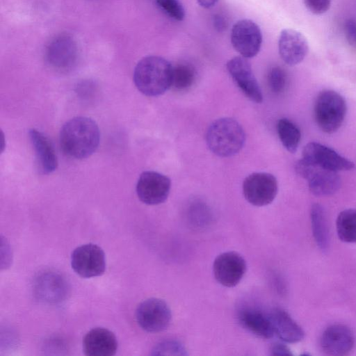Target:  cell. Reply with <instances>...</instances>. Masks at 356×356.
<instances>
[{
  "label": "cell",
  "instance_id": "1",
  "mask_svg": "<svg viewBox=\"0 0 356 356\" xmlns=\"http://www.w3.org/2000/svg\"><path fill=\"white\" fill-rule=\"evenodd\" d=\"M97 124L90 118L75 117L66 122L60 132V147L67 156L83 159L91 156L99 144Z\"/></svg>",
  "mask_w": 356,
  "mask_h": 356
},
{
  "label": "cell",
  "instance_id": "2",
  "mask_svg": "<svg viewBox=\"0 0 356 356\" xmlns=\"http://www.w3.org/2000/svg\"><path fill=\"white\" fill-rule=\"evenodd\" d=\"M172 65L164 58L148 56L136 65L134 82L143 95L156 97L165 93L172 86Z\"/></svg>",
  "mask_w": 356,
  "mask_h": 356
},
{
  "label": "cell",
  "instance_id": "3",
  "mask_svg": "<svg viewBox=\"0 0 356 356\" xmlns=\"http://www.w3.org/2000/svg\"><path fill=\"white\" fill-rule=\"evenodd\" d=\"M245 139L243 127L230 118L213 121L206 133L209 149L220 157H229L238 153L243 147Z\"/></svg>",
  "mask_w": 356,
  "mask_h": 356
},
{
  "label": "cell",
  "instance_id": "4",
  "mask_svg": "<svg viewBox=\"0 0 356 356\" xmlns=\"http://www.w3.org/2000/svg\"><path fill=\"white\" fill-rule=\"evenodd\" d=\"M347 111L343 97L332 90L321 91L314 106V118L318 127L326 134L336 132L342 125Z\"/></svg>",
  "mask_w": 356,
  "mask_h": 356
},
{
  "label": "cell",
  "instance_id": "5",
  "mask_svg": "<svg viewBox=\"0 0 356 356\" xmlns=\"http://www.w3.org/2000/svg\"><path fill=\"white\" fill-rule=\"evenodd\" d=\"M295 170L307 180L310 192L316 196L331 195L341 186L338 172L323 168L304 158L296 163Z\"/></svg>",
  "mask_w": 356,
  "mask_h": 356
},
{
  "label": "cell",
  "instance_id": "6",
  "mask_svg": "<svg viewBox=\"0 0 356 356\" xmlns=\"http://www.w3.org/2000/svg\"><path fill=\"white\" fill-rule=\"evenodd\" d=\"M278 191L276 177L268 172H254L243 181V193L245 200L256 207L270 204Z\"/></svg>",
  "mask_w": 356,
  "mask_h": 356
},
{
  "label": "cell",
  "instance_id": "7",
  "mask_svg": "<svg viewBox=\"0 0 356 356\" xmlns=\"http://www.w3.org/2000/svg\"><path fill=\"white\" fill-rule=\"evenodd\" d=\"M171 311L163 300L152 298L143 301L136 310V318L139 326L148 332H159L170 325Z\"/></svg>",
  "mask_w": 356,
  "mask_h": 356
},
{
  "label": "cell",
  "instance_id": "8",
  "mask_svg": "<svg viewBox=\"0 0 356 356\" xmlns=\"http://www.w3.org/2000/svg\"><path fill=\"white\" fill-rule=\"evenodd\" d=\"M230 40L233 48L240 56L250 58L259 52L263 38L259 26L254 22L243 19L233 25Z\"/></svg>",
  "mask_w": 356,
  "mask_h": 356
},
{
  "label": "cell",
  "instance_id": "9",
  "mask_svg": "<svg viewBox=\"0 0 356 356\" xmlns=\"http://www.w3.org/2000/svg\"><path fill=\"white\" fill-rule=\"evenodd\" d=\"M71 266L84 278L102 275L106 269L105 254L97 245L88 243L77 247L72 253Z\"/></svg>",
  "mask_w": 356,
  "mask_h": 356
},
{
  "label": "cell",
  "instance_id": "10",
  "mask_svg": "<svg viewBox=\"0 0 356 356\" xmlns=\"http://www.w3.org/2000/svg\"><path fill=\"white\" fill-rule=\"evenodd\" d=\"M170 187L171 181L167 176L155 171H145L138 178L136 189L142 202L156 205L167 200Z\"/></svg>",
  "mask_w": 356,
  "mask_h": 356
},
{
  "label": "cell",
  "instance_id": "11",
  "mask_svg": "<svg viewBox=\"0 0 356 356\" xmlns=\"http://www.w3.org/2000/svg\"><path fill=\"white\" fill-rule=\"evenodd\" d=\"M227 70L236 85L252 102L261 103L263 95L248 58L241 56L229 60Z\"/></svg>",
  "mask_w": 356,
  "mask_h": 356
},
{
  "label": "cell",
  "instance_id": "12",
  "mask_svg": "<svg viewBox=\"0 0 356 356\" xmlns=\"http://www.w3.org/2000/svg\"><path fill=\"white\" fill-rule=\"evenodd\" d=\"M246 262L236 252H226L219 254L214 260L213 272L218 283L226 287L238 284L246 271Z\"/></svg>",
  "mask_w": 356,
  "mask_h": 356
},
{
  "label": "cell",
  "instance_id": "13",
  "mask_svg": "<svg viewBox=\"0 0 356 356\" xmlns=\"http://www.w3.org/2000/svg\"><path fill=\"white\" fill-rule=\"evenodd\" d=\"M302 158L327 170L339 172L350 170L355 164L332 148L316 142L307 144L302 150Z\"/></svg>",
  "mask_w": 356,
  "mask_h": 356
},
{
  "label": "cell",
  "instance_id": "14",
  "mask_svg": "<svg viewBox=\"0 0 356 356\" xmlns=\"http://www.w3.org/2000/svg\"><path fill=\"white\" fill-rule=\"evenodd\" d=\"M355 337L353 330L343 324H333L327 327L320 339V346L329 355H346L354 348Z\"/></svg>",
  "mask_w": 356,
  "mask_h": 356
},
{
  "label": "cell",
  "instance_id": "15",
  "mask_svg": "<svg viewBox=\"0 0 356 356\" xmlns=\"http://www.w3.org/2000/svg\"><path fill=\"white\" fill-rule=\"evenodd\" d=\"M278 51L282 60L288 65L300 63L307 55L309 44L307 38L292 29H283L278 39Z\"/></svg>",
  "mask_w": 356,
  "mask_h": 356
},
{
  "label": "cell",
  "instance_id": "16",
  "mask_svg": "<svg viewBox=\"0 0 356 356\" xmlns=\"http://www.w3.org/2000/svg\"><path fill=\"white\" fill-rule=\"evenodd\" d=\"M83 349L88 356H112L118 350V341L115 334L104 327H95L85 335Z\"/></svg>",
  "mask_w": 356,
  "mask_h": 356
},
{
  "label": "cell",
  "instance_id": "17",
  "mask_svg": "<svg viewBox=\"0 0 356 356\" xmlns=\"http://www.w3.org/2000/svg\"><path fill=\"white\" fill-rule=\"evenodd\" d=\"M29 136L41 173L47 175L55 171L58 166V160L49 139L43 133L35 129L29 130Z\"/></svg>",
  "mask_w": 356,
  "mask_h": 356
},
{
  "label": "cell",
  "instance_id": "18",
  "mask_svg": "<svg viewBox=\"0 0 356 356\" xmlns=\"http://www.w3.org/2000/svg\"><path fill=\"white\" fill-rule=\"evenodd\" d=\"M275 334L286 343H297L302 340L305 332L302 327L284 310L273 309L269 314Z\"/></svg>",
  "mask_w": 356,
  "mask_h": 356
},
{
  "label": "cell",
  "instance_id": "19",
  "mask_svg": "<svg viewBox=\"0 0 356 356\" xmlns=\"http://www.w3.org/2000/svg\"><path fill=\"white\" fill-rule=\"evenodd\" d=\"M47 60L54 67L66 70L71 68L76 58V49L69 38L60 37L54 40L47 49Z\"/></svg>",
  "mask_w": 356,
  "mask_h": 356
},
{
  "label": "cell",
  "instance_id": "20",
  "mask_svg": "<svg viewBox=\"0 0 356 356\" xmlns=\"http://www.w3.org/2000/svg\"><path fill=\"white\" fill-rule=\"evenodd\" d=\"M238 321L245 330L258 337L270 339L275 334L270 315L259 310L243 309L238 314Z\"/></svg>",
  "mask_w": 356,
  "mask_h": 356
},
{
  "label": "cell",
  "instance_id": "21",
  "mask_svg": "<svg viewBox=\"0 0 356 356\" xmlns=\"http://www.w3.org/2000/svg\"><path fill=\"white\" fill-rule=\"evenodd\" d=\"M35 284L38 296L48 302L60 301L66 293L64 280L55 273L42 275Z\"/></svg>",
  "mask_w": 356,
  "mask_h": 356
},
{
  "label": "cell",
  "instance_id": "22",
  "mask_svg": "<svg viewBox=\"0 0 356 356\" xmlns=\"http://www.w3.org/2000/svg\"><path fill=\"white\" fill-rule=\"evenodd\" d=\"M311 224L315 241L321 250L325 251L329 245V233L323 208L314 204L310 211Z\"/></svg>",
  "mask_w": 356,
  "mask_h": 356
},
{
  "label": "cell",
  "instance_id": "23",
  "mask_svg": "<svg viewBox=\"0 0 356 356\" xmlns=\"http://www.w3.org/2000/svg\"><path fill=\"white\" fill-rule=\"evenodd\" d=\"M336 229L341 241L356 243V209H348L341 211L336 220Z\"/></svg>",
  "mask_w": 356,
  "mask_h": 356
},
{
  "label": "cell",
  "instance_id": "24",
  "mask_svg": "<svg viewBox=\"0 0 356 356\" xmlns=\"http://www.w3.org/2000/svg\"><path fill=\"white\" fill-rule=\"evenodd\" d=\"M277 131L284 148L291 153L296 152L301 139L299 128L289 119L282 118L277 122Z\"/></svg>",
  "mask_w": 356,
  "mask_h": 356
},
{
  "label": "cell",
  "instance_id": "25",
  "mask_svg": "<svg viewBox=\"0 0 356 356\" xmlns=\"http://www.w3.org/2000/svg\"><path fill=\"white\" fill-rule=\"evenodd\" d=\"M194 69L188 64H178L172 66V86L175 89L184 90L190 88L195 81Z\"/></svg>",
  "mask_w": 356,
  "mask_h": 356
},
{
  "label": "cell",
  "instance_id": "26",
  "mask_svg": "<svg viewBox=\"0 0 356 356\" xmlns=\"http://www.w3.org/2000/svg\"><path fill=\"white\" fill-rule=\"evenodd\" d=\"M268 83L270 90L279 94L284 90L286 84V74L279 66L272 67L268 74Z\"/></svg>",
  "mask_w": 356,
  "mask_h": 356
},
{
  "label": "cell",
  "instance_id": "27",
  "mask_svg": "<svg viewBox=\"0 0 356 356\" xmlns=\"http://www.w3.org/2000/svg\"><path fill=\"white\" fill-rule=\"evenodd\" d=\"M159 6L171 18L181 21L185 17V10L179 0H156Z\"/></svg>",
  "mask_w": 356,
  "mask_h": 356
},
{
  "label": "cell",
  "instance_id": "28",
  "mask_svg": "<svg viewBox=\"0 0 356 356\" xmlns=\"http://www.w3.org/2000/svg\"><path fill=\"white\" fill-rule=\"evenodd\" d=\"M154 355H186V349L180 343L175 341H163L154 349Z\"/></svg>",
  "mask_w": 356,
  "mask_h": 356
},
{
  "label": "cell",
  "instance_id": "29",
  "mask_svg": "<svg viewBox=\"0 0 356 356\" xmlns=\"http://www.w3.org/2000/svg\"><path fill=\"white\" fill-rule=\"evenodd\" d=\"M303 2L311 13L321 15L329 10L332 0H303Z\"/></svg>",
  "mask_w": 356,
  "mask_h": 356
},
{
  "label": "cell",
  "instance_id": "30",
  "mask_svg": "<svg viewBox=\"0 0 356 356\" xmlns=\"http://www.w3.org/2000/svg\"><path fill=\"white\" fill-rule=\"evenodd\" d=\"M344 34L348 44L356 49V21L348 19L344 24Z\"/></svg>",
  "mask_w": 356,
  "mask_h": 356
},
{
  "label": "cell",
  "instance_id": "31",
  "mask_svg": "<svg viewBox=\"0 0 356 356\" xmlns=\"http://www.w3.org/2000/svg\"><path fill=\"white\" fill-rule=\"evenodd\" d=\"M271 354L273 355H292L289 348L283 343H277L271 347Z\"/></svg>",
  "mask_w": 356,
  "mask_h": 356
},
{
  "label": "cell",
  "instance_id": "32",
  "mask_svg": "<svg viewBox=\"0 0 356 356\" xmlns=\"http://www.w3.org/2000/svg\"><path fill=\"white\" fill-rule=\"evenodd\" d=\"M214 28L219 32L225 31L227 26L226 19L221 15H216L213 17Z\"/></svg>",
  "mask_w": 356,
  "mask_h": 356
},
{
  "label": "cell",
  "instance_id": "33",
  "mask_svg": "<svg viewBox=\"0 0 356 356\" xmlns=\"http://www.w3.org/2000/svg\"><path fill=\"white\" fill-rule=\"evenodd\" d=\"M219 0H197L198 4L204 8H210L215 6Z\"/></svg>",
  "mask_w": 356,
  "mask_h": 356
}]
</instances>
